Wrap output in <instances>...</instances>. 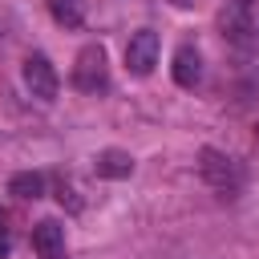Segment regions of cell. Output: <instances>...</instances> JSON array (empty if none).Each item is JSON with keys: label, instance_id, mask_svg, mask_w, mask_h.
Listing matches in <instances>:
<instances>
[{"label": "cell", "instance_id": "obj_1", "mask_svg": "<svg viewBox=\"0 0 259 259\" xmlns=\"http://www.w3.org/2000/svg\"><path fill=\"white\" fill-rule=\"evenodd\" d=\"M198 174H202V182L210 190H219L227 198L243 190V166L231 154H223V150H202L198 154Z\"/></svg>", "mask_w": 259, "mask_h": 259}, {"label": "cell", "instance_id": "obj_2", "mask_svg": "<svg viewBox=\"0 0 259 259\" xmlns=\"http://www.w3.org/2000/svg\"><path fill=\"white\" fill-rule=\"evenodd\" d=\"M73 85L81 93H97L109 85V65H105V49L101 45H85L77 53V65H73Z\"/></svg>", "mask_w": 259, "mask_h": 259}, {"label": "cell", "instance_id": "obj_3", "mask_svg": "<svg viewBox=\"0 0 259 259\" xmlns=\"http://www.w3.org/2000/svg\"><path fill=\"white\" fill-rule=\"evenodd\" d=\"M20 73H24V85H28L32 97H40V101H57L61 81H57V69H53V61H49L45 53H28Z\"/></svg>", "mask_w": 259, "mask_h": 259}, {"label": "cell", "instance_id": "obj_4", "mask_svg": "<svg viewBox=\"0 0 259 259\" xmlns=\"http://www.w3.org/2000/svg\"><path fill=\"white\" fill-rule=\"evenodd\" d=\"M158 65V32L154 28H138L125 45V69L134 77H146L150 69Z\"/></svg>", "mask_w": 259, "mask_h": 259}, {"label": "cell", "instance_id": "obj_5", "mask_svg": "<svg viewBox=\"0 0 259 259\" xmlns=\"http://www.w3.org/2000/svg\"><path fill=\"white\" fill-rule=\"evenodd\" d=\"M32 251L40 259H65V227L57 219H45L32 227Z\"/></svg>", "mask_w": 259, "mask_h": 259}, {"label": "cell", "instance_id": "obj_6", "mask_svg": "<svg viewBox=\"0 0 259 259\" xmlns=\"http://www.w3.org/2000/svg\"><path fill=\"white\" fill-rule=\"evenodd\" d=\"M174 81H178L182 89H194V85L202 81V57H198V49L182 45V49L174 53Z\"/></svg>", "mask_w": 259, "mask_h": 259}, {"label": "cell", "instance_id": "obj_7", "mask_svg": "<svg viewBox=\"0 0 259 259\" xmlns=\"http://www.w3.org/2000/svg\"><path fill=\"white\" fill-rule=\"evenodd\" d=\"M97 174L101 178H130L134 174V158L125 150H105V154H97Z\"/></svg>", "mask_w": 259, "mask_h": 259}, {"label": "cell", "instance_id": "obj_8", "mask_svg": "<svg viewBox=\"0 0 259 259\" xmlns=\"http://www.w3.org/2000/svg\"><path fill=\"white\" fill-rule=\"evenodd\" d=\"M49 12H53L57 24L77 28V24L85 20V0H49Z\"/></svg>", "mask_w": 259, "mask_h": 259}, {"label": "cell", "instance_id": "obj_9", "mask_svg": "<svg viewBox=\"0 0 259 259\" xmlns=\"http://www.w3.org/2000/svg\"><path fill=\"white\" fill-rule=\"evenodd\" d=\"M8 190H12L16 198H40V194H45V174H36V170H24V174H12V182H8Z\"/></svg>", "mask_w": 259, "mask_h": 259}, {"label": "cell", "instance_id": "obj_10", "mask_svg": "<svg viewBox=\"0 0 259 259\" xmlns=\"http://www.w3.org/2000/svg\"><path fill=\"white\" fill-rule=\"evenodd\" d=\"M8 251H12V223H8V214L0 210V259H8Z\"/></svg>", "mask_w": 259, "mask_h": 259}]
</instances>
